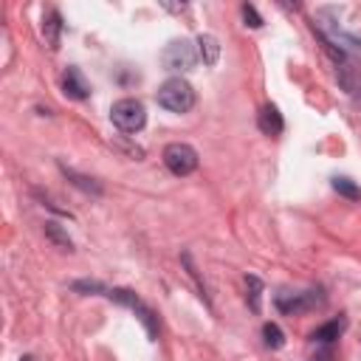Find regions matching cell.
Instances as JSON below:
<instances>
[{
    "label": "cell",
    "instance_id": "17",
    "mask_svg": "<svg viewBox=\"0 0 361 361\" xmlns=\"http://www.w3.org/2000/svg\"><path fill=\"white\" fill-rule=\"evenodd\" d=\"M71 290H76V293H107L110 288H104L96 279H76V282H71Z\"/></svg>",
    "mask_w": 361,
    "mask_h": 361
},
{
    "label": "cell",
    "instance_id": "11",
    "mask_svg": "<svg viewBox=\"0 0 361 361\" xmlns=\"http://www.w3.org/2000/svg\"><path fill=\"white\" fill-rule=\"evenodd\" d=\"M197 56L203 59V65H214L220 59V42L212 34H200L197 37Z\"/></svg>",
    "mask_w": 361,
    "mask_h": 361
},
{
    "label": "cell",
    "instance_id": "5",
    "mask_svg": "<svg viewBox=\"0 0 361 361\" xmlns=\"http://www.w3.org/2000/svg\"><path fill=\"white\" fill-rule=\"evenodd\" d=\"M161 158H164L166 169H169L172 175H178V178L192 175V172L197 169V152H195V147H189V144H183V141L166 144Z\"/></svg>",
    "mask_w": 361,
    "mask_h": 361
},
{
    "label": "cell",
    "instance_id": "9",
    "mask_svg": "<svg viewBox=\"0 0 361 361\" xmlns=\"http://www.w3.org/2000/svg\"><path fill=\"white\" fill-rule=\"evenodd\" d=\"M344 327H347V319H344V316L330 319V322H324L322 327H316V330L310 333V341H316V344H333V341L344 333Z\"/></svg>",
    "mask_w": 361,
    "mask_h": 361
},
{
    "label": "cell",
    "instance_id": "16",
    "mask_svg": "<svg viewBox=\"0 0 361 361\" xmlns=\"http://www.w3.org/2000/svg\"><path fill=\"white\" fill-rule=\"evenodd\" d=\"M245 288H248V305H251V310L259 313V293H262V282H259V276L248 274V276H245Z\"/></svg>",
    "mask_w": 361,
    "mask_h": 361
},
{
    "label": "cell",
    "instance_id": "6",
    "mask_svg": "<svg viewBox=\"0 0 361 361\" xmlns=\"http://www.w3.org/2000/svg\"><path fill=\"white\" fill-rule=\"evenodd\" d=\"M274 302H276L279 313H285V316H299V313L313 310L316 305H322V302H324V293H322L319 288H307V290H299V293L282 290V293H276Z\"/></svg>",
    "mask_w": 361,
    "mask_h": 361
},
{
    "label": "cell",
    "instance_id": "14",
    "mask_svg": "<svg viewBox=\"0 0 361 361\" xmlns=\"http://www.w3.org/2000/svg\"><path fill=\"white\" fill-rule=\"evenodd\" d=\"M330 186H333L341 197H347V200H361V189H358L350 178H344V175H336V178L330 180Z\"/></svg>",
    "mask_w": 361,
    "mask_h": 361
},
{
    "label": "cell",
    "instance_id": "2",
    "mask_svg": "<svg viewBox=\"0 0 361 361\" xmlns=\"http://www.w3.org/2000/svg\"><path fill=\"white\" fill-rule=\"evenodd\" d=\"M155 99L169 113H189L195 107V87L180 76H172L158 87Z\"/></svg>",
    "mask_w": 361,
    "mask_h": 361
},
{
    "label": "cell",
    "instance_id": "10",
    "mask_svg": "<svg viewBox=\"0 0 361 361\" xmlns=\"http://www.w3.org/2000/svg\"><path fill=\"white\" fill-rule=\"evenodd\" d=\"M59 34H62V17L56 8H51L42 17V37H45L48 48H59Z\"/></svg>",
    "mask_w": 361,
    "mask_h": 361
},
{
    "label": "cell",
    "instance_id": "18",
    "mask_svg": "<svg viewBox=\"0 0 361 361\" xmlns=\"http://www.w3.org/2000/svg\"><path fill=\"white\" fill-rule=\"evenodd\" d=\"M240 11H243V20H245V25H251V28H259V25H262V17L257 14V8H254V6L243 3V6H240Z\"/></svg>",
    "mask_w": 361,
    "mask_h": 361
},
{
    "label": "cell",
    "instance_id": "20",
    "mask_svg": "<svg viewBox=\"0 0 361 361\" xmlns=\"http://www.w3.org/2000/svg\"><path fill=\"white\" fill-rule=\"evenodd\" d=\"M20 361H37V358H34V355H23Z\"/></svg>",
    "mask_w": 361,
    "mask_h": 361
},
{
    "label": "cell",
    "instance_id": "4",
    "mask_svg": "<svg viewBox=\"0 0 361 361\" xmlns=\"http://www.w3.org/2000/svg\"><path fill=\"white\" fill-rule=\"evenodd\" d=\"M161 62H164V68L172 71V73H189V71L197 65V51H195V45H192L189 39H172V42L164 48Z\"/></svg>",
    "mask_w": 361,
    "mask_h": 361
},
{
    "label": "cell",
    "instance_id": "12",
    "mask_svg": "<svg viewBox=\"0 0 361 361\" xmlns=\"http://www.w3.org/2000/svg\"><path fill=\"white\" fill-rule=\"evenodd\" d=\"M59 169H62V175L76 186V189H82V192H87V195H102V183H96L93 178H87V175H79V172H73V169H68V166H62L59 164Z\"/></svg>",
    "mask_w": 361,
    "mask_h": 361
},
{
    "label": "cell",
    "instance_id": "8",
    "mask_svg": "<svg viewBox=\"0 0 361 361\" xmlns=\"http://www.w3.org/2000/svg\"><path fill=\"white\" fill-rule=\"evenodd\" d=\"M257 127H259V133H265V135H279V133L285 130L282 113H279L274 104H265V107L259 110V116H257Z\"/></svg>",
    "mask_w": 361,
    "mask_h": 361
},
{
    "label": "cell",
    "instance_id": "15",
    "mask_svg": "<svg viewBox=\"0 0 361 361\" xmlns=\"http://www.w3.org/2000/svg\"><path fill=\"white\" fill-rule=\"evenodd\" d=\"M262 338H265V347H271V350H279L285 344V333L274 322H265L262 324Z\"/></svg>",
    "mask_w": 361,
    "mask_h": 361
},
{
    "label": "cell",
    "instance_id": "19",
    "mask_svg": "<svg viewBox=\"0 0 361 361\" xmlns=\"http://www.w3.org/2000/svg\"><path fill=\"white\" fill-rule=\"evenodd\" d=\"M310 361H333V350H330V347L324 344L322 350H316V355H313Z\"/></svg>",
    "mask_w": 361,
    "mask_h": 361
},
{
    "label": "cell",
    "instance_id": "7",
    "mask_svg": "<svg viewBox=\"0 0 361 361\" xmlns=\"http://www.w3.org/2000/svg\"><path fill=\"white\" fill-rule=\"evenodd\" d=\"M62 90H65L68 99L85 102V99L90 96V82L85 79V73H82L76 65H71V68H65V73H62Z\"/></svg>",
    "mask_w": 361,
    "mask_h": 361
},
{
    "label": "cell",
    "instance_id": "3",
    "mask_svg": "<svg viewBox=\"0 0 361 361\" xmlns=\"http://www.w3.org/2000/svg\"><path fill=\"white\" fill-rule=\"evenodd\" d=\"M110 121L121 133H138L147 124V110H144V104L138 99H118L110 107Z\"/></svg>",
    "mask_w": 361,
    "mask_h": 361
},
{
    "label": "cell",
    "instance_id": "1",
    "mask_svg": "<svg viewBox=\"0 0 361 361\" xmlns=\"http://www.w3.org/2000/svg\"><path fill=\"white\" fill-rule=\"evenodd\" d=\"M313 31L322 37L324 48L336 56V73L347 93L361 99V37L344 31L336 20H330V8H322L316 14Z\"/></svg>",
    "mask_w": 361,
    "mask_h": 361
},
{
    "label": "cell",
    "instance_id": "13",
    "mask_svg": "<svg viewBox=\"0 0 361 361\" xmlns=\"http://www.w3.org/2000/svg\"><path fill=\"white\" fill-rule=\"evenodd\" d=\"M45 237H48L51 243H56L62 251H73V240L68 237V231H65L59 223H54V220H45Z\"/></svg>",
    "mask_w": 361,
    "mask_h": 361
}]
</instances>
